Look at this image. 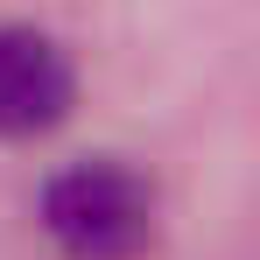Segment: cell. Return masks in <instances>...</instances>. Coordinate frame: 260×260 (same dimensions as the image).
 Listing matches in <instances>:
<instances>
[{
	"mask_svg": "<svg viewBox=\"0 0 260 260\" xmlns=\"http://www.w3.org/2000/svg\"><path fill=\"white\" fill-rule=\"evenodd\" d=\"M36 218L63 260H141L162 232V190L120 155H78L36 190Z\"/></svg>",
	"mask_w": 260,
	"mask_h": 260,
	"instance_id": "cell-1",
	"label": "cell"
},
{
	"mask_svg": "<svg viewBox=\"0 0 260 260\" xmlns=\"http://www.w3.org/2000/svg\"><path fill=\"white\" fill-rule=\"evenodd\" d=\"M78 106V63L49 28L0 21V141H36Z\"/></svg>",
	"mask_w": 260,
	"mask_h": 260,
	"instance_id": "cell-2",
	"label": "cell"
}]
</instances>
